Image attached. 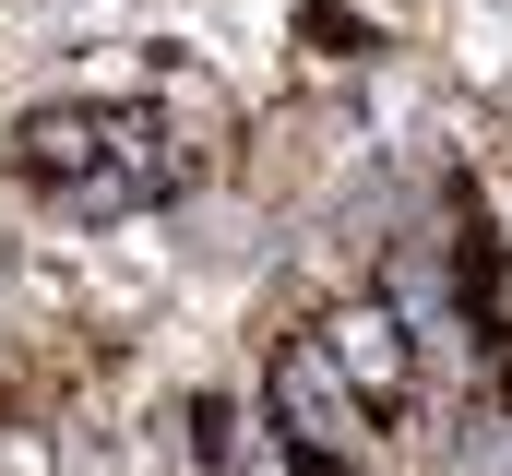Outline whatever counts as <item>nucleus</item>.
Instances as JSON below:
<instances>
[{
	"mask_svg": "<svg viewBox=\"0 0 512 476\" xmlns=\"http://www.w3.org/2000/svg\"><path fill=\"white\" fill-rule=\"evenodd\" d=\"M322 346H334V369L358 381L370 417H405L417 381H429V357H417V334H405L393 298H334V310H322Z\"/></svg>",
	"mask_w": 512,
	"mask_h": 476,
	"instance_id": "obj_3",
	"label": "nucleus"
},
{
	"mask_svg": "<svg viewBox=\"0 0 512 476\" xmlns=\"http://www.w3.org/2000/svg\"><path fill=\"white\" fill-rule=\"evenodd\" d=\"M262 393H274V441H334V453H370V405H358V381L334 369V346H322V322L274 346V369H262Z\"/></svg>",
	"mask_w": 512,
	"mask_h": 476,
	"instance_id": "obj_2",
	"label": "nucleus"
},
{
	"mask_svg": "<svg viewBox=\"0 0 512 476\" xmlns=\"http://www.w3.org/2000/svg\"><path fill=\"white\" fill-rule=\"evenodd\" d=\"M12 179H24L36 203H60V215L108 227V215L179 203V191L203 179V143L167 108H143V96H60V108L12 119Z\"/></svg>",
	"mask_w": 512,
	"mask_h": 476,
	"instance_id": "obj_1",
	"label": "nucleus"
},
{
	"mask_svg": "<svg viewBox=\"0 0 512 476\" xmlns=\"http://www.w3.org/2000/svg\"><path fill=\"white\" fill-rule=\"evenodd\" d=\"M251 453H262V429L239 393H191L179 405V476H251Z\"/></svg>",
	"mask_w": 512,
	"mask_h": 476,
	"instance_id": "obj_4",
	"label": "nucleus"
},
{
	"mask_svg": "<svg viewBox=\"0 0 512 476\" xmlns=\"http://www.w3.org/2000/svg\"><path fill=\"white\" fill-rule=\"evenodd\" d=\"M298 48L346 72V60H370V12H358V0H310V12H298Z\"/></svg>",
	"mask_w": 512,
	"mask_h": 476,
	"instance_id": "obj_5",
	"label": "nucleus"
}]
</instances>
